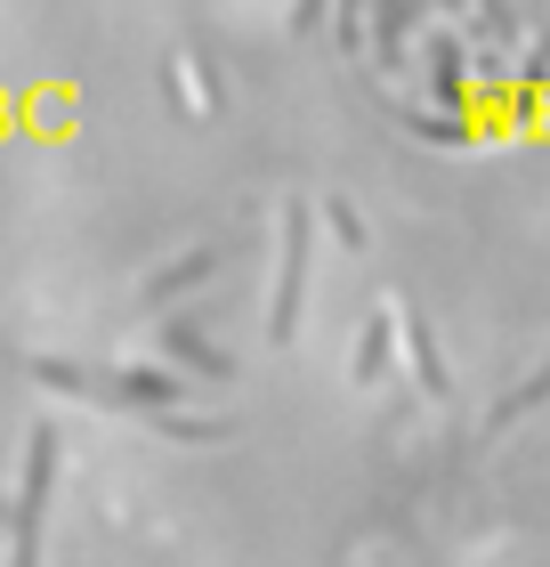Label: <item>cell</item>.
<instances>
[{
    "label": "cell",
    "instance_id": "obj_1",
    "mask_svg": "<svg viewBox=\"0 0 550 567\" xmlns=\"http://www.w3.org/2000/svg\"><path fill=\"white\" fill-rule=\"evenodd\" d=\"M364 97L413 138L486 146L550 106V0H340Z\"/></svg>",
    "mask_w": 550,
    "mask_h": 567
}]
</instances>
